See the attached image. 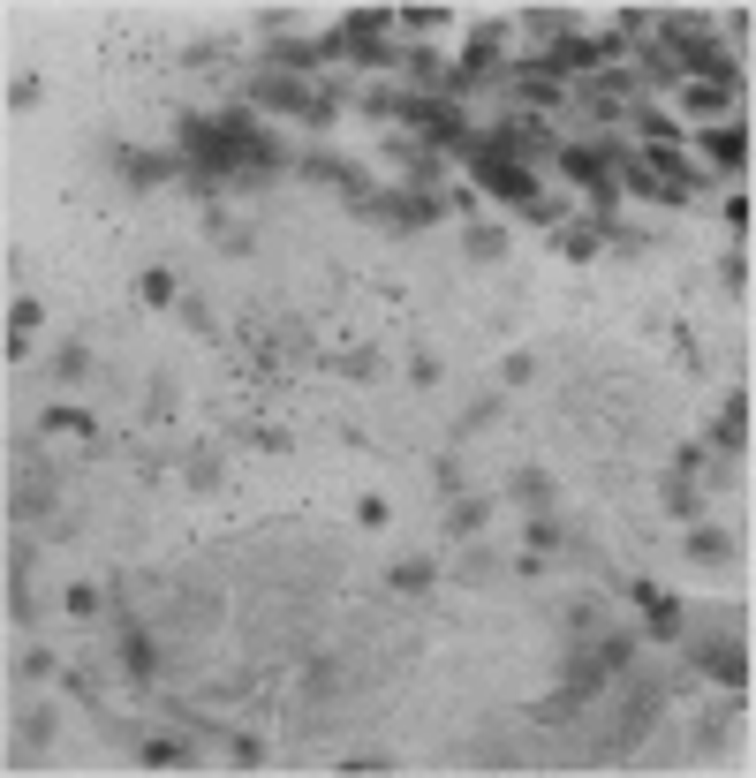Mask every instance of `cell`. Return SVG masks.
Here are the masks:
<instances>
[{"label":"cell","mask_w":756,"mask_h":778,"mask_svg":"<svg viewBox=\"0 0 756 778\" xmlns=\"http://www.w3.org/2000/svg\"><path fill=\"white\" fill-rule=\"evenodd\" d=\"M666 61L673 68H696V84H719V91H741V68L734 53L711 38L704 16H666Z\"/></svg>","instance_id":"cell-1"},{"label":"cell","mask_w":756,"mask_h":778,"mask_svg":"<svg viewBox=\"0 0 756 778\" xmlns=\"http://www.w3.org/2000/svg\"><path fill=\"white\" fill-rule=\"evenodd\" d=\"M250 106H273V114H303V121H318V129L333 121V99H326V91L303 84V76H280V68H265L258 84H250Z\"/></svg>","instance_id":"cell-2"},{"label":"cell","mask_w":756,"mask_h":778,"mask_svg":"<svg viewBox=\"0 0 756 778\" xmlns=\"http://www.w3.org/2000/svg\"><path fill=\"white\" fill-rule=\"evenodd\" d=\"M394 114L424 129V152H462V144H469V121H462V106H454V99H424V91H409Z\"/></svg>","instance_id":"cell-3"},{"label":"cell","mask_w":756,"mask_h":778,"mask_svg":"<svg viewBox=\"0 0 756 778\" xmlns=\"http://www.w3.org/2000/svg\"><path fill=\"white\" fill-rule=\"evenodd\" d=\"M462 159H469V174H477V189H492V197H507V204H530V197H537V174L522 167V159L477 152V136L462 144Z\"/></svg>","instance_id":"cell-4"},{"label":"cell","mask_w":756,"mask_h":778,"mask_svg":"<svg viewBox=\"0 0 756 778\" xmlns=\"http://www.w3.org/2000/svg\"><path fill=\"white\" fill-rule=\"evenodd\" d=\"M386 31H394V8H356V16L341 23V46L356 53L363 68H386V61H394V46H386Z\"/></svg>","instance_id":"cell-5"},{"label":"cell","mask_w":756,"mask_h":778,"mask_svg":"<svg viewBox=\"0 0 756 778\" xmlns=\"http://www.w3.org/2000/svg\"><path fill=\"white\" fill-rule=\"evenodd\" d=\"M265 53H273V68H280V76H303V68H326V61H341V31H326V38H273V46H265Z\"/></svg>","instance_id":"cell-6"},{"label":"cell","mask_w":756,"mask_h":778,"mask_svg":"<svg viewBox=\"0 0 756 778\" xmlns=\"http://www.w3.org/2000/svg\"><path fill=\"white\" fill-rule=\"evenodd\" d=\"M688 658L704 665L711 680H719V688H734V695H749V650L741 643H726V635H704V643L688 650Z\"/></svg>","instance_id":"cell-7"},{"label":"cell","mask_w":756,"mask_h":778,"mask_svg":"<svg viewBox=\"0 0 756 778\" xmlns=\"http://www.w3.org/2000/svg\"><path fill=\"white\" fill-rule=\"evenodd\" d=\"M658 711H666V680H636V688H628V718L613 726V748H636Z\"/></svg>","instance_id":"cell-8"},{"label":"cell","mask_w":756,"mask_h":778,"mask_svg":"<svg viewBox=\"0 0 756 778\" xmlns=\"http://www.w3.org/2000/svg\"><path fill=\"white\" fill-rule=\"evenodd\" d=\"M53 491H61L53 461H31V469H23V484L8 491V514H16V522H38V514H53Z\"/></svg>","instance_id":"cell-9"},{"label":"cell","mask_w":756,"mask_h":778,"mask_svg":"<svg viewBox=\"0 0 756 778\" xmlns=\"http://www.w3.org/2000/svg\"><path fill=\"white\" fill-rule=\"evenodd\" d=\"M560 174H575V182H590V189H605L613 182V159H620V144H560Z\"/></svg>","instance_id":"cell-10"},{"label":"cell","mask_w":756,"mask_h":778,"mask_svg":"<svg viewBox=\"0 0 756 778\" xmlns=\"http://www.w3.org/2000/svg\"><path fill=\"white\" fill-rule=\"evenodd\" d=\"M303 174H310V182H333L348 204H363V197H371V174H363L356 159H341V152H310V159H303Z\"/></svg>","instance_id":"cell-11"},{"label":"cell","mask_w":756,"mask_h":778,"mask_svg":"<svg viewBox=\"0 0 756 778\" xmlns=\"http://www.w3.org/2000/svg\"><path fill=\"white\" fill-rule=\"evenodd\" d=\"M114 167H121V182H129V189H159V182H174V174H189L182 152H121Z\"/></svg>","instance_id":"cell-12"},{"label":"cell","mask_w":756,"mask_h":778,"mask_svg":"<svg viewBox=\"0 0 756 778\" xmlns=\"http://www.w3.org/2000/svg\"><path fill=\"white\" fill-rule=\"evenodd\" d=\"M499 76H507V84H515V91H522V99H530V106H567V84H560V76H552L545 61H522V68H499Z\"/></svg>","instance_id":"cell-13"},{"label":"cell","mask_w":756,"mask_h":778,"mask_svg":"<svg viewBox=\"0 0 756 778\" xmlns=\"http://www.w3.org/2000/svg\"><path fill=\"white\" fill-rule=\"evenodd\" d=\"M121 673L137 680V695L152 688V673H159V650H152V635H144L137 620H121Z\"/></svg>","instance_id":"cell-14"},{"label":"cell","mask_w":756,"mask_h":778,"mask_svg":"<svg viewBox=\"0 0 756 778\" xmlns=\"http://www.w3.org/2000/svg\"><path fill=\"white\" fill-rule=\"evenodd\" d=\"M741 446H749V393H726V416L711 423L704 454H741Z\"/></svg>","instance_id":"cell-15"},{"label":"cell","mask_w":756,"mask_h":778,"mask_svg":"<svg viewBox=\"0 0 756 778\" xmlns=\"http://www.w3.org/2000/svg\"><path fill=\"white\" fill-rule=\"evenodd\" d=\"M704 152H711V167L741 174V167H749V121H741V129H711V136H704Z\"/></svg>","instance_id":"cell-16"},{"label":"cell","mask_w":756,"mask_h":778,"mask_svg":"<svg viewBox=\"0 0 756 778\" xmlns=\"http://www.w3.org/2000/svg\"><path fill=\"white\" fill-rule=\"evenodd\" d=\"M567 688L583 695V703H590V695L605 688V665H598V650H590L583 635H575V650H567Z\"/></svg>","instance_id":"cell-17"},{"label":"cell","mask_w":756,"mask_h":778,"mask_svg":"<svg viewBox=\"0 0 756 778\" xmlns=\"http://www.w3.org/2000/svg\"><path fill=\"white\" fill-rule=\"evenodd\" d=\"M386 582H394L401 597H424L431 582H439V559H424V552H409V559H394V567H386Z\"/></svg>","instance_id":"cell-18"},{"label":"cell","mask_w":756,"mask_h":778,"mask_svg":"<svg viewBox=\"0 0 756 778\" xmlns=\"http://www.w3.org/2000/svg\"><path fill=\"white\" fill-rule=\"evenodd\" d=\"M688 559L726 567V559H734V537H726V529H711V522H688Z\"/></svg>","instance_id":"cell-19"},{"label":"cell","mask_w":756,"mask_h":778,"mask_svg":"<svg viewBox=\"0 0 756 778\" xmlns=\"http://www.w3.org/2000/svg\"><path fill=\"white\" fill-rule=\"evenodd\" d=\"M484 522H492V499H477V491H462L447 507V537H477Z\"/></svg>","instance_id":"cell-20"},{"label":"cell","mask_w":756,"mask_h":778,"mask_svg":"<svg viewBox=\"0 0 756 778\" xmlns=\"http://www.w3.org/2000/svg\"><path fill=\"white\" fill-rule=\"evenodd\" d=\"M628 121H636V136H643V144H673V136H681V121H673L666 114V106H628Z\"/></svg>","instance_id":"cell-21"},{"label":"cell","mask_w":756,"mask_h":778,"mask_svg":"<svg viewBox=\"0 0 756 778\" xmlns=\"http://www.w3.org/2000/svg\"><path fill=\"white\" fill-rule=\"evenodd\" d=\"M462 250H469V265H499V257H507V227H469L462 235Z\"/></svg>","instance_id":"cell-22"},{"label":"cell","mask_w":756,"mask_h":778,"mask_svg":"<svg viewBox=\"0 0 756 778\" xmlns=\"http://www.w3.org/2000/svg\"><path fill=\"white\" fill-rule=\"evenodd\" d=\"M182 756H189V748L174 741V733H144V741H137V763H144V771H174Z\"/></svg>","instance_id":"cell-23"},{"label":"cell","mask_w":756,"mask_h":778,"mask_svg":"<svg viewBox=\"0 0 756 778\" xmlns=\"http://www.w3.org/2000/svg\"><path fill=\"white\" fill-rule=\"evenodd\" d=\"M38 431H53V439H61V431H76V439H99V423H91L84 408H69V401H53L46 416H38Z\"/></svg>","instance_id":"cell-24"},{"label":"cell","mask_w":756,"mask_h":778,"mask_svg":"<svg viewBox=\"0 0 756 778\" xmlns=\"http://www.w3.org/2000/svg\"><path fill=\"white\" fill-rule=\"evenodd\" d=\"M643 612H651V635H658V643H681V605H673L666 590L643 597Z\"/></svg>","instance_id":"cell-25"},{"label":"cell","mask_w":756,"mask_h":778,"mask_svg":"<svg viewBox=\"0 0 756 778\" xmlns=\"http://www.w3.org/2000/svg\"><path fill=\"white\" fill-rule=\"evenodd\" d=\"M507 491H515L522 507H552V476H545V469H515V476H507Z\"/></svg>","instance_id":"cell-26"},{"label":"cell","mask_w":756,"mask_h":778,"mask_svg":"<svg viewBox=\"0 0 756 778\" xmlns=\"http://www.w3.org/2000/svg\"><path fill=\"white\" fill-rule=\"evenodd\" d=\"M666 514H673V522H696V514H704V499H696L688 476H666Z\"/></svg>","instance_id":"cell-27"},{"label":"cell","mask_w":756,"mask_h":778,"mask_svg":"<svg viewBox=\"0 0 756 778\" xmlns=\"http://www.w3.org/2000/svg\"><path fill=\"white\" fill-rule=\"evenodd\" d=\"M681 106H688V114H726L734 91H719V84H681Z\"/></svg>","instance_id":"cell-28"},{"label":"cell","mask_w":756,"mask_h":778,"mask_svg":"<svg viewBox=\"0 0 756 778\" xmlns=\"http://www.w3.org/2000/svg\"><path fill=\"white\" fill-rule=\"evenodd\" d=\"M499 575V552H484V544H469L462 567H454V582H492Z\"/></svg>","instance_id":"cell-29"},{"label":"cell","mask_w":756,"mask_h":778,"mask_svg":"<svg viewBox=\"0 0 756 778\" xmlns=\"http://www.w3.org/2000/svg\"><path fill=\"white\" fill-rule=\"evenodd\" d=\"M598 665H605V673H628V665H636V635H605V643H598Z\"/></svg>","instance_id":"cell-30"},{"label":"cell","mask_w":756,"mask_h":778,"mask_svg":"<svg viewBox=\"0 0 756 778\" xmlns=\"http://www.w3.org/2000/svg\"><path fill=\"white\" fill-rule=\"evenodd\" d=\"M84 371H91V348H84V340H69V348L53 356V378H61V386H76Z\"/></svg>","instance_id":"cell-31"},{"label":"cell","mask_w":756,"mask_h":778,"mask_svg":"<svg viewBox=\"0 0 756 778\" xmlns=\"http://www.w3.org/2000/svg\"><path fill=\"white\" fill-rule=\"evenodd\" d=\"M401 68H409V84H439V76H447V61H439L431 46H409V61H401Z\"/></svg>","instance_id":"cell-32"},{"label":"cell","mask_w":756,"mask_h":778,"mask_svg":"<svg viewBox=\"0 0 756 778\" xmlns=\"http://www.w3.org/2000/svg\"><path fill=\"white\" fill-rule=\"evenodd\" d=\"M333 371H341V378H356V386H371V378H378V348H348V356L333 363Z\"/></svg>","instance_id":"cell-33"},{"label":"cell","mask_w":756,"mask_h":778,"mask_svg":"<svg viewBox=\"0 0 756 778\" xmlns=\"http://www.w3.org/2000/svg\"><path fill=\"white\" fill-rule=\"evenodd\" d=\"M522 23H530V31H545V46H552V38H567V31H575V16H567V8H530Z\"/></svg>","instance_id":"cell-34"},{"label":"cell","mask_w":756,"mask_h":778,"mask_svg":"<svg viewBox=\"0 0 756 778\" xmlns=\"http://www.w3.org/2000/svg\"><path fill=\"white\" fill-rule=\"evenodd\" d=\"M575 711H583V695H575V688H560L552 703H537V726H567Z\"/></svg>","instance_id":"cell-35"},{"label":"cell","mask_w":756,"mask_h":778,"mask_svg":"<svg viewBox=\"0 0 756 778\" xmlns=\"http://www.w3.org/2000/svg\"><path fill=\"white\" fill-rule=\"evenodd\" d=\"M144 303H182V288H174V272H167V265L144 272Z\"/></svg>","instance_id":"cell-36"},{"label":"cell","mask_w":756,"mask_h":778,"mask_svg":"<svg viewBox=\"0 0 756 778\" xmlns=\"http://www.w3.org/2000/svg\"><path fill=\"white\" fill-rule=\"evenodd\" d=\"M431 491H447V499H462V461H454V454H439V461H431Z\"/></svg>","instance_id":"cell-37"},{"label":"cell","mask_w":756,"mask_h":778,"mask_svg":"<svg viewBox=\"0 0 756 778\" xmlns=\"http://www.w3.org/2000/svg\"><path fill=\"white\" fill-rule=\"evenodd\" d=\"M38 325H46V310H38L31 295H16V303H8V333H38Z\"/></svg>","instance_id":"cell-38"},{"label":"cell","mask_w":756,"mask_h":778,"mask_svg":"<svg viewBox=\"0 0 756 778\" xmlns=\"http://www.w3.org/2000/svg\"><path fill=\"white\" fill-rule=\"evenodd\" d=\"M189 491H212V484H220V454H189Z\"/></svg>","instance_id":"cell-39"},{"label":"cell","mask_w":756,"mask_h":778,"mask_svg":"<svg viewBox=\"0 0 756 778\" xmlns=\"http://www.w3.org/2000/svg\"><path fill=\"white\" fill-rule=\"evenodd\" d=\"M53 726H61V718H53V703H38V711L23 718V741H31V748H46V741H53Z\"/></svg>","instance_id":"cell-40"},{"label":"cell","mask_w":756,"mask_h":778,"mask_svg":"<svg viewBox=\"0 0 756 778\" xmlns=\"http://www.w3.org/2000/svg\"><path fill=\"white\" fill-rule=\"evenodd\" d=\"M394 23H409V31H447V8H394Z\"/></svg>","instance_id":"cell-41"},{"label":"cell","mask_w":756,"mask_h":778,"mask_svg":"<svg viewBox=\"0 0 756 778\" xmlns=\"http://www.w3.org/2000/svg\"><path fill=\"white\" fill-rule=\"evenodd\" d=\"M356 522H363V529H386V522H394V507H386L378 491H363V499H356Z\"/></svg>","instance_id":"cell-42"},{"label":"cell","mask_w":756,"mask_h":778,"mask_svg":"<svg viewBox=\"0 0 756 778\" xmlns=\"http://www.w3.org/2000/svg\"><path fill=\"white\" fill-rule=\"evenodd\" d=\"M719 288H726V295H741V288H749V250H734V257L719 265Z\"/></svg>","instance_id":"cell-43"},{"label":"cell","mask_w":756,"mask_h":778,"mask_svg":"<svg viewBox=\"0 0 756 778\" xmlns=\"http://www.w3.org/2000/svg\"><path fill=\"white\" fill-rule=\"evenodd\" d=\"M552 544H560V522L537 507V514H530V552H552Z\"/></svg>","instance_id":"cell-44"},{"label":"cell","mask_w":756,"mask_h":778,"mask_svg":"<svg viewBox=\"0 0 756 778\" xmlns=\"http://www.w3.org/2000/svg\"><path fill=\"white\" fill-rule=\"evenodd\" d=\"M643 76H651V84H681V68L666 61V46H651V53H643Z\"/></svg>","instance_id":"cell-45"},{"label":"cell","mask_w":756,"mask_h":778,"mask_svg":"<svg viewBox=\"0 0 756 778\" xmlns=\"http://www.w3.org/2000/svg\"><path fill=\"white\" fill-rule=\"evenodd\" d=\"M749 212H756V204H749V189H734V197H726V212H719V220L734 227V235H749Z\"/></svg>","instance_id":"cell-46"},{"label":"cell","mask_w":756,"mask_h":778,"mask_svg":"<svg viewBox=\"0 0 756 778\" xmlns=\"http://www.w3.org/2000/svg\"><path fill=\"white\" fill-rule=\"evenodd\" d=\"M409 386H439V356H431V348L409 356Z\"/></svg>","instance_id":"cell-47"},{"label":"cell","mask_w":756,"mask_h":778,"mask_svg":"<svg viewBox=\"0 0 756 778\" xmlns=\"http://www.w3.org/2000/svg\"><path fill=\"white\" fill-rule=\"evenodd\" d=\"M499 378H507V386H530V378H537V356H530V348H515V356H507V371H499Z\"/></svg>","instance_id":"cell-48"},{"label":"cell","mask_w":756,"mask_h":778,"mask_svg":"<svg viewBox=\"0 0 756 778\" xmlns=\"http://www.w3.org/2000/svg\"><path fill=\"white\" fill-rule=\"evenodd\" d=\"M333 680H341V665H333V658H318V665L303 673V688H310V695H333Z\"/></svg>","instance_id":"cell-49"},{"label":"cell","mask_w":756,"mask_h":778,"mask_svg":"<svg viewBox=\"0 0 756 778\" xmlns=\"http://www.w3.org/2000/svg\"><path fill=\"white\" fill-rule=\"evenodd\" d=\"M99 605H106V597L91 590V582H69V612H76V620H91V612H99Z\"/></svg>","instance_id":"cell-50"},{"label":"cell","mask_w":756,"mask_h":778,"mask_svg":"<svg viewBox=\"0 0 756 778\" xmlns=\"http://www.w3.org/2000/svg\"><path fill=\"white\" fill-rule=\"evenodd\" d=\"M250 446H258V454H288V431H273V423H250Z\"/></svg>","instance_id":"cell-51"},{"label":"cell","mask_w":756,"mask_h":778,"mask_svg":"<svg viewBox=\"0 0 756 778\" xmlns=\"http://www.w3.org/2000/svg\"><path fill=\"white\" fill-rule=\"evenodd\" d=\"M265 763V741H250V733H235V771H258Z\"/></svg>","instance_id":"cell-52"},{"label":"cell","mask_w":756,"mask_h":778,"mask_svg":"<svg viewBox=\"0 0 756 778\" xmlns=\"http://www.w3.org/2000/svg\"><path fill=\"white\" fill-rule=\"evenodd\" d=\"M401 756H378V748H363V756H341V771H394Z\"/></svg>","instance_id":"cell-53"},{"label":"cell","mask_w":756,"mask_h":778,"mask_svg":"<svg viewBox=\"0 0 756 778\" xmlns=\"http://www.w3.org/2000/svg\"><path fill=\"white\" fill-rule=\"evenodd\" d=\"M46 99V84H38V76H16V84H8V106H38Z\"/></svg>","instance_id":"cell-54"},{"label":"cell","mask_w":756,"mask_h":778,"mask_svg":"<svg viewBox=\"0 0 756 778\" xmlns=\"http://www.w3.org/2000/svg\"><path fill=\"white\" fill-rule=\"evenodd\" d=\"M499 416V393H484V401L477 408H469V416H462V439H469V431H484V423H492Z\"/></svg>","instance_id":"cell-55"},{"label":"cell","mask_w":756,"mask_h":778,"mask_svg":"<svg viewBox=\"0 0 756 778\" xmlns=\"http://www.w3.org/2000/svg\"><path fill=\"white\" fill-rule=\"evenodd\" d=\"M567 627H575V635H590V627H598V605H590V597H575V605H567Z\"/></svg>","instance_id":"cell-56"},{"label":"cell","mask_w":756,"mask_h":778,"mask_svg":"<svg viewBox=\"0 0 756 778\" xmlns=\"http://www.w3.org/2000/svg\"><path fill=\"white\" fill-rule=\"evenodd\" d=\"M182 325H189V333H212V310L197 303V295H182Z\"/></svg>","instance_id":"cell-57"},{"label":"cell","mask_w":756,"mask_h":778,"mask_svg":"<svg viewBox=\"0 0 756 778\" xmlns=\"http://www.w3.org/2000/svg\"><path fill=\"white\" fill-rule=\"evenodd\" d=\"M704 461H711L704 446H681V454H673V476H696V469H704Z\"/></svg>","instance_id":"cell-58"},{"label":"cell","mask_w":756,"mask_h":778,"mask_svg":"<svg viewBox=\"0 0 756 778\" xmlns=\"http://www.w3.org/2000/svg\"><path fill=\"white\" fill-rule=\"evenodd\" d=\"M53 673V650H23V680H46Z\"/></svg>","instance_id":"cell-59"}]
</instances>
